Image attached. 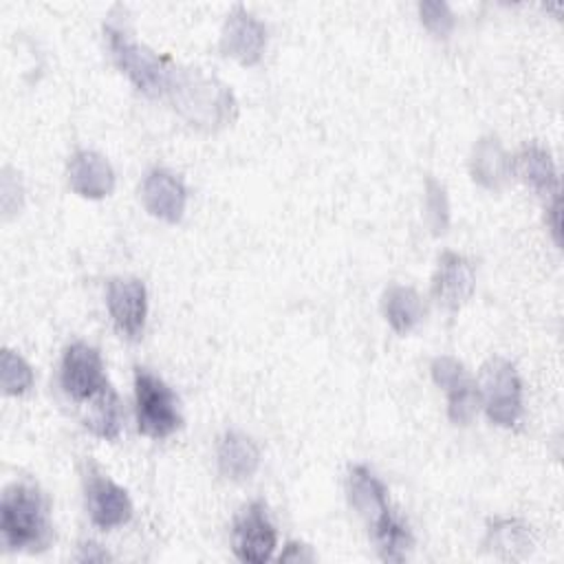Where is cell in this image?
<instances>
[{"mask_svg":"<svg viewBox=\"0 0 564 564\" xmlns=\"http://www.w3.org/2000/svg\"><path fill=\"white\" fill-rule=\"evenodd\" d=\"M423 313L425 308H423L421 295L412 286L392 284L383 293V315L397 333L405 335L414 330L423 319Z\"/></svg>","mask_w":564,"mask_h":564,"instance_id":"obj_19","label":"cell"},{"mask_svg":"<svg viewBox=\"0 0 564 564\" xmlns=\"http://www.w3.org/2000/svg\"><path fill=\"white\" fill-rule=\"evenodd\" d=\"M137 425L150 438H165L181 427V414L174 392L150 370L137 368L134 372Z\"/></svg>","mask_w":564,"mask_h":564,"instance_id":"obj_5","label":"cell"},{"mask_svg":"<svg viewBox=\"0 0 564 564\" xmlns=\"http://www.w3.org/2000/svg\"><path fill=\"white\" fill-rule=\"evenodd\" d=\"M110 55L121 73L145 95H161L167 88L174 66L165 57L152 53L148 46L139 44L123 26L106 24L104 26Z\"/></svg>","mask_w":564,"mask_h":564,"instance_id":"obj_4","label":"cell"},{"mask_svg":"<svg viewBox=\"0 0 564 564\" xmlns=\"http://www.w3.org/2000/svg\"><path fill=\"white\" fill-rule=\"evenodd\" d=\"M68 185L84 198H104L115 189L112 165L93 150H79L68 161Z\"/></svg>","mask_w":564,"mask_h":564,"instance_id":"obj_15","label":"cell"},{"mask_svg":"<svg viewBox=\"0 0 564 564\" xmlns=\"http://www.w3.org/2000/svg\"><path fill=\"white\" fill-rule=\"evenodd\" d=\"M511 172L540 194L557 192L555 165L551 161V154L546 150H542L540 145L522 148L516 154V159H511Z\"/></svg>","mask_w":564,"mask_h":564,"instance_id":"obj_18","label":"cell"},{"mask_svg":"<svg viewBox=\"0 0 564 564\" xmlns=\"http://www.w3.org/2000/svg\"><path fill=\"white\" fill-rule=\"evenodd\" d=\"M478 397L487 416L500 427H511L522 416V383L513 364L502 357H491L480 368Z\"/></svg>","mask_w":564,"mask_h":564,"instance_id":"obj_6","label":"cell"},{"mask_svg":"<svg viewBox=\"0 0 564 564\" xmlns=\"http://www.w3.org/2000/svg\"><path fill=\"white\" fill-rule=\"evenodd\" d=\"M0 531L9 551H44L51 542L48 502L31 482H13L0 500Z\"/></svg>","mask_w":564,"mask_h":564,"instance_id":"obj_2","label":"cell"},{"mask_svg":"<svg viewBox=\"0 0 564 564\" xmlns=\"http://www.w3.org/2000/svg\"><path fill=\"white\" fill-rule=\"evenodd\" d=\"M77 560L79 562H106V560H110V555L106 551H101L99 544L90 542V544H82V553Z\"/></svg>","mask_w":564,"mask_h":564,"instance_id":"obj_26","label":"cell"},{"mask_svg":"<svg viewBox=\"0 0 564 564\" xmlns=\"http://www.w3.org/2000/svg\"><path fill=\"white\" fill-rule=\"evenodd\" d=\"M469 170H471V178L478 185L487 189H498L511 174V159L507 156V152L502 150L496 137H482L474 145Z\"/></svg>","mask_w":564,"mask_h":564,"instance_id":"obj_17","label":"cell"},{"mask_svg":"<svg viewBox=\"0 0 564 564\" xmlns=\"http://www.w3.org/2000/svg\"><path fill=\"white\" fill-rule=\"evenodd\" d=\"M260 465V452L256 443L240 434L227 432L218 443V469L225 478L242 482L249 480Z\"/></svg>","mask_w":564,"mask_h":564,"instance_id":"obj_16","label":"cell"},{"mask_svg":"<svg viewBox=\"0 0 564 564\" xmlns=\"http://www.w3.org/2000/svg\"><path fill=\"white\" fill-rule=\"evenodd\" d=\"M59 379L73 401H88L108 386L99 350L84 341H75L64 350Z\"/></svg>","mask_w":564,"mask_h":564,"instance_id":"obj_7","label":"cell"},{"mask_svg":"<svg viewBox=\"0 0 564 564\" xmlns=\"http://www.w3.org/2000/svg\"><path fill=\"white\" fill-rule=\"evenodd\" d=\"M108 311L117 330L128 339H139L145 326L148 293L139 278H115L108 284Z\"/></svg>","mask_w":564,"mask_h":564,"instance_id":"obj_10","label":"cell"},{"mask_svg":"<svg viewBox=\"0 0 564 564\" xmlns=\"http://www.w3.org/2000/svg\"><path fill=\"white\" fill-rule=\"evenodd\" d=\"M86 507L93 524L104 531L121 527L132 518V502L128 491L97 471H90L86 478Z\"/></svg>","mask_w":564,"mask_h":564,"instance_id":"obj_11","label":"cell"},{"mask_svg":"<svg viewBox=\"0 0 564 564\" xmlns=\"http://www.w3.org/2000/svg\"><path fill=\"white\" fill-rule=\"evenodd\" d=\"M432 379L447 394V416L456 425H467L478 408V388L465 372L463 364L449 355L432 359Z\"/></svg>","mask_w":564,"mask_h":564,"instance_id":"obj_8","label":"cell"},{"mask_svg":"<svg viewBox=\"0 0 564 564\" xmlns=\"http://www.w3.org/2000/svg\"><path fill=\"white\" fill-rule=\"evenodd\" d=\"M2 390L4 394H22L33 386V370L31 366L13 350H2Z\"/></svg>","mask_w":564,"mask_h":564,"instance_id":"obj_22","label":"cell"},{"mask_svg":"<svg viewBox=\"0 0 564 564\" xmlns=\"http://www.w3.org/2000/svg\"><path fill=\"white\" fill-rule=\"evenodd\" d=\"M474 286H476L474 264L460 253L445 251L438 258V267H436V273L432 278L434 300L443 308L456 311L471 297Z\"/></svg>","mask_w":564,"mask_h":564,"instance_id":"obj_13","label":"cell"},{"mask_svg":"<svg viewBox=\"0 0 564 564\" xmlns=\"http://www.w3.org/2000/svg\"><path fill=\"white\" fill-rule=\"evenodd\" d=\"M421 22L436 35L447 37L454 26V15L445 2H421L419 4Z\"/></svg>","mask_w":564,"mask_h":564,"instance_id":"obj_24","label":"cell"},{"mask_svg":"<svg viewBox=\"0 0 564 564\" xmlns=\"http://www.w3.org/2000/svg\"><path fill=\"white\" fill-rule=\"evenodd\" d=\"M425 207H427V220L434 234H443L449 223V205L443 185L436 181L427 178V196H425Z\"/></svg>","mask_w":564,"mask_h":564,"instance_id":"obj_23","label":"cell"},{"mask_svg":"<svg viewBox=\"0 0 564 564\" xmlns=\"http://www.w3.org/2000/svg\"><path fill=\"white\" fill-rule=\"evenodd\" d=\"M549 216H551V231H553V238L555 242L560 245V198L555 196L553 198V205L549 209Z\"/></svg>","mask_w":564,"mask_h":564,"instance_id":"obj_27","label":"cell"},{"mask_svg":"<svg viewBox=\"0 0 564 564\" xmlns=\"http://www.w3.org/2000/svg\"><path fill=\"white\" fill-rule=\"evenodd\" d=\"M280 562H313V553L304 544L289 542L284 553L280 555Z\"/></svg>","mask_w":564,"mask_h":564,"instance_id":"obj_25","label":"cell"},{"mask_svg":"<svg viewBox=\"0 0 564 564\" xmlns=\"http://www.w3.org/2000/svg\"><path fill=\"white\" fill-rule=\"evenodd\" d=\"M485 542L494 553H498L505 560L527 557L533 549V538H531L529 527L513 518L491 522L487 529Z\"/></svg>","mask_w":564,"mask_h":564,"instance_id":"obj_20","label":"cell"},{"mask_svg":"<svg viewBox=\"0 0 564 564\" xmlns=\"http://www.w3.org/2000/svg\"><path fill=\"white\" fill-rule=\"evenodd\" d=\"M231 542L238 560L249 564H262L273 555L278 535L262 502H251L247 509H242L234 522Z\"/></svg>","mask_w":564,"mask_h":564,"instance_id":"obj_9","label":"cell"},{"mask_svg":"<svg viewBox=\"0 0 564 564\" xmlns=\"http://www.w3.org/2000/svg\"><path fill=\"white\" fill-rule=\"evenodd\" d=\"M165 93L174 108L196 128L216 130L227 126L236 115V99L231 90L200 70L174 68Z\"/></svg>","mask_w":564,"mask_h":564,"instance_id":"obj_3","label":"cell"},{"mask_svg":"<svg viewBox=\"0 0 564 564\" xmlns=\"http://www.w3.org/2000/svg\"><path fill=\"white\" fill-rule=\"evenodd\" d=\"M141 198L145 209L165 220V223H178L185 214V203H187V192L183 183L167 170H152L148 172L143 187H141Z\"/></svg>","mask_w":564,"mask_h":564,"instance_id":"obj_14","label":"cell"},{"mask_svg":"<svg viewBox=\"0 0 564 564\" xmlns=\"http://www.w3.org/2000/svg\"><path fill=\"white\" fill-rule=\"evenodd\" d=\"M348 500L352 509L364 518L372 531V540L381 560L403 562L412 549V533L408 524L392 513L388 491L381 480L364 465H355L348 471Z\"/></svg>","mask_w":564,"mask_h":564,"instance_id":"obj_1","label":"cell"},{"mask_svg":"<svg viewBox=\"0 0 564 564\" xmlns=\"http://www.w3.org/2000/svg\"><path fill=\"white\" fill-rule=\"evenodd\" d=\"M267 44V29L245 9H236L227 15L220 33L223 55L240 62L242 66H253L260 62Z\"/></svg>","mask_w":564,"mask_h":564,"instance_id":"obj_12","label":"cell"},{"mask_svg":"<svg viewBox=\"0 0 564 564\" xmlns=\"http://www.w3.org/2000/svg\"><path fill=\"white\" fill-rule=\"evenodd\" d=\"M88 414L84 419V425L99 438L115 441L121 432V405L117 392L110 388V383L97 392L93 399H88Z\"/></svg>","mask_w":564,"mask_h":564,"instance_id":"obj_21","label":"cell"}]
</instances>
